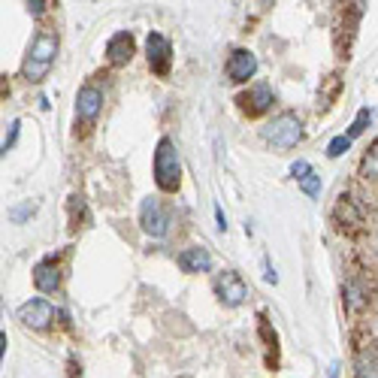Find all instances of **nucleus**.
I'll return each instance as SVG.
<instances>
[{
    "mask_svg": "<svg viewBox=\"0 0 378 378\" xmlns=\"http://www.w3.org/2000/svg\"><path fill=\"white\" fill-rule=\"evenodd\" d=\"M55 55H58V36L52 34V30H40V34L34 36V43H30V49H27L25 67H21L25 79L27 82H43L45 76H49L52 64H55Z\"/></svg>",
    "mask_w": 378,
    "mask_h": 378,
    "instance_id": "obj_1",
    "label": "nucleus"
},
{
    "mask_svg": "<svg viewBox=\"0 0 378 378\" xmlns=\"http://www.w3.org/2000/svg\"><path fill=\"white\" fill-rule=\"evenodd\" d=\"M155 181L164 191H179L181 181V164H179V151L173 146V140H161L155 151Z\"/></svg>",
    "mask_w": 378,
    "mask_h": 378,
    "instance_id": "obj_2",
    "label": "nucleus"
},
{
    "mask_svg": "<svg viewBox=\"0 0 378 378\" xmlns=\"http://www.w3.org/2000/svg\"><path fill=\"white\" fill-rule=\"evenodd\" d=\"M260 133H263V140H267V142H272V146L291 148V146H297V142H300L302 124H300V118L293 115V112H282V115L272 118Z\"/></svg>",
    "mask_w": 378,
    "mask_h": 378,
    "instance_id": "obj_3",
    "label": "nucleus"
},
{
    "mask_svg": "<svg viewBox=\"0 0 378 378\" xmlns=\"http://www.w3.org/2000/svg\"><path fill=\"white\" fill-rule=\"evenodd\" d=\"M215 293L221 297L224 306H239V302H245V297H248V285L242 282L239 272L227 269L215 278Z\"/></svg>",
    "mask_w": 378,
    "mask_h": 378,
    "instance_id": "obj_4",
    "label": "nucleus"
},
{
    "mask_svg": "<svg viewBox=\"0 0 378 378\" xmlns=\"http://www.w3.org/2000/svg\"><path fill=\"white\" fill-rule=\"evenodd\" d=\"M140 221H142V230H146L148 236H164V233H166V227H170V215H166V212H164L161 200L148 197V200H142Z\"/></svg>",
    "mask_w": 378,
    "mask_h": 378,
    "instance_id": "obj_5",
    "label": "nucleus"
},
{
    "mask_svg": "<svg viewBox=\"0 0 378 378\" xmlns=\"http://www.w3.org/2000/svg\"><path fill=\"white\" fill-rule=\"evenodd\" d=\"M146 52H148V67H151V70H155L157 76H166V73H170L173 49H170V40H166V36H161V34H148Z\"/></svg>",
    "mask_w": 378,
    "mask_h": 378,
    "instance_id": "obj_6",
    "label": "nucleus"
},
{
    "mask_svg": "<svg viewBox=\"0 0 378 378\" xmlns=\"http://www.w3.org/2000/svg\"><path fill=\"white\" fill-rule=\"evenodd\" d=\"M52 318H55V309L45 300H30L19 309V321H25L27 327H34V330H45L52 324Z\"/></svg>",
    "mask_w": 378,
    "mask_h": 378,
    "instance_id": "obj_7",
    "label": "nucleus"
},
{
    "mask_svg": "<svg viewBox=\"0 0 378 378\" xmlns=\"http://www.w3.org/2000/svg\"><path fill=\"white\" fill-rule=\"evenodd\" d=\"M333 218H336V224L342 227V230H360L363 227V209L357 206V200L348 194L339 197L336 209H333Z\"/></svg>",
    "mask_w": 378,
    "mask_h": 378,
    "instance_id": "obj_8",
    "label": "nucleus"
},
{
    "mask_svg": "<svg viewBox=\"0 0 378 378\" xmlns=\"http://www.w3.org/2000/svg\"><path fill=\"white\" fill-rule=\"evenodd\" d=\"M354 378H378V345L369 339L354 354Z\"/></svg>",
    "mask_w": 378,
    "mask_h": 378,
    "instance_id": "obj_9",
    "label": "nucleus"
},
{
    "mask_svg": "<svg viewBox=\"0 0 378 378\" xmlns=\"http://www.w3.org/2000/svg\"><path fill=\"white\" fill-rule=\"evenodd\" d=\"M257 70V58L252 52L245 49H236L230 58H227V76H230L233 82H248Z\"/></svg>",
    "mask_w": 378,
    "mask_h": 378,
    "instance_id": "obj_10",
    "label": "nucleus"
},
{
    "mask_svg": "<svg viewBox=\"0 0 378 378\" xmlns=\"http://www.w3.org/2000/svg\"><path fill=\"white\" fill-rule=\"evenodd\" d=\"M342 300H345V309L351 315H357L369 306V287L363 285V278H357V276L348 278V282L342 285Z\"/></svg>",
    "mask_w": 378,
    "mask_h": 378,
    "instance_id": "obj_11",
    "label": "nucleus"
},
{
    "mask_svg": "<svg viewBox=\"0 0 378 378\" xmlns=\"http://www.w3.org/2000/svg\"><path fill=\"white\" fill-rule=\"evenodd\" d=\"M103 109V94L97 91L94 85H85L79 88V97H76V115H79L82 121H94L97 115H100Z\"/></svg>",
    "mask_w": 378,
    "mask_h": 378,
    "instance_id": "obj_12",
    "label": "nucleus"
},
{
    "mask_svg": "<svg viewBox=\"0 0 378 378\" xmlns=\"http://www.w3.org/2000/svg\"><path fill=\"white\" fill-rule=\"evenodd\" d=\"M133 55V36L131 34H115L109 43H106V58H109V64H127Z\"/></svg>",
    "mask_w": 378,
    "mask_h": 378,
    "instance_id": "obj_13",
    "label": "nucleus"
},
{
    "mask_svg": "<svg viewBox=\"0 0 378 378\" xmlns=\"http://www.w3.org/2000/svg\"><path fill=\"white\" fill-rule=\"evenodd\" d=\"M269 103H272V91H269V85H263V82H260V85H254L252 91H248V94L239 97V106L248 112V115H257V112H263Z\"/></svg>",
    "mask_w": 378,
    "mask_h": 378,
    "instance_id": "obj_14",
    "label": "nucleus"
},
{
    "mask_svg": "<svg viewBox=\"0 0 378 378\" xmlns=\"http://www.w3.org/2000/svg\"><path fill=\"white\" fill-rule=\"evenodd\" d=\"M179 267L185 272H206L212 267V257L206 248H185L179 254Z\"/></svg>",
    "mask_w": 378,
    "mask_h": 378,
    "instance_id": "obj_15",
    "label": "nucleus"
},
{
    "mask_svg": "<svg viewBox=\"0 0 378 378\" xmlns=\"http://www.w3.org/2000/svg\"><path fill=\"white\" fill-rule=\"evenodd\" d=\"M34 282H36V287H40L43 293L58 291V285H60L58 267H55V263H40V267L34 269Z\"/></svg>",
    "mask_w": 378,
    "mask_h": 378,
    "instance_id": "obj_16",
    "label": "nucleus"
},
{
    "mask_svg": "<svg viewBox=\"0 0 378 378\" xmlns=\"http://www.w3.org/2000/svg\"><path fill=\"white\" fill-rule=\"evenodd\" d=\"M360 176L378 181V140L366 148V155H363V161H360Z\"/></svg>",
    "mask_w": 378,
    "mask_h": 378,
    "instance_id": "obj_17",
    "label": "nucleus"
},
{
    "mask_svg": "<svg viewBox=\"0 0 378 378\" xmlns=\"http://www.w3.org/2000/svg\"><path fill=\"white\" fill-rule=\"evenodd\" d=\"M369 118H373V109H360L357 118H354V124H351V131H348V140H354V136H360L363 131H366Z\"/></svg>",
    "mask_w": 378,
    "mask_h": 378,
    "instance_id": "obj_18",
    "label": "nucleus"
},
{
    "mask_svg": "<svg viewBox=\"0 0 378 378\" xmlns=\"http://www.w3.org/2000/svg\"><path fill=\"white\" fill-rule=\"evenodd\" d=\"M348 148H351V140H348V136L342 133V136H336V140H333L330 146H327V155H330V157H339V155H345Z\"/></svg>",
    "mask_w": 378,
    "mask_h": 378,
    "instance_id": "obj_19",
    "label": "nucleus"
},
{
    "mask_svg": "<svg viewBox=\"0 0 378 378\" xmlns=\"http://www.w3.org/2000/svg\"><path fill=\"white\" fill-rule=\"evenodd\" d=\"M339 85H342V82H339V76H330V79H327V88L321 91V106H330V100L336 97Z\"/></svg>",
    "mask_w": 378,
    "mask_h": 378,
    "instance_id": "obj_20",
    "label": "nucleus"
},
{
    "mask_svg": "<svg viewBox=\"0 0 378 378\" xmlns=\"http://www.w3.org/2000/svg\"><path fill=\"white\" fill-rule=\"evenodd\" d=\"M302 191H306L309 197H318V194H321V176H315V173H312L309 179H302Z\"/></svg>",
    "mask_w": 378,
    "mask_h": 378,
    "instance_id": "obj_21",
    "label": "nucleus"
},
{
    "mask_svg": "<svg viewBox=\"0 0 378 378\" xmlns=\"http://www.w3.org/2000/svg\"><path fill=\"white\" fill-rule=\"evenodd\" d=\"M291 173H293V179H300V181H302V179L312 176V166H309L306 161H297V164L291 166Z\"/></svg>",
    "mask_w": 378,
    "mask_h": 378,
    "instance_id": "obj_22",
    "label": "nucleus"
},
{
    "mask_svg": "<svg viewBox=\"0 0 378 378\" xmlns=\"http://www.w3.org/2000/svg\"><path fill=\"white\" fill-rule=\"evenodd\" d=\"M19 127H21L19 121H12V124H10V133H6V140H3V155L15 146V140H19Z\"/></svg>",
    "mask_w": 378,
    "mask_h": 378,
    "instance_id": "obj_23",
    "label": "nucleus"
},
{
    "mask_svg": "<svg viewBox=\"0 0 378 378\" xmlns=\"http://www.w3.org/2000/svg\"><path fill=\"white\" fill-rule=\"evenodd\" d=\"M34 209H36L34 203H25V206H21V209H12L10 215H12V221H21V218H25V215H30V212H34Z\"/></svg>",
    "mask_w": 378,
    "mask_h": 378,
    "instance_id": "obj_24",
    "label": "nucleus"
},
{
    "mask_svg": "<svg viewBox=\"0 0 378 378\" xmlns=\"http://www.w3.org/2000/svg\"><path fill=\"white\" fill-rule=\"evenodd\" d=\"M43 6H45L43 0H30V3H27V10L34 12V15H40V12H43Z\"/></svg>",
    "mask_w": 378,
    "mask_h": 378,
    "instance_id": "obj_25",
    "label": "nucleus"
},
{
    "mask_svg": "<svg viewBox=\"0 0 378 378\" xmlns=\"http://www.w3.org/2000/svg\"><path fill=\"white\" fill-rule=\"evenodd\" d=\"M215 215H218V227H221V230H224V227H227V221H224V212H221V209H215Z\"/></svg>",
    "mask_w": 378,
    "mask_h": 378,
    "instance_id": "obj_26",
    "label": "nucleus"
}]
</instances>
